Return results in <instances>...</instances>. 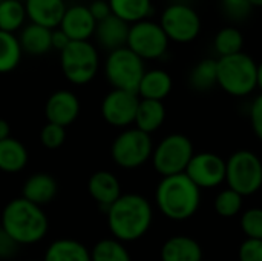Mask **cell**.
I'll use <instances>...</instances> for the list:
<instances>
[{
	"label": "cell",
	"mask_w": 262,
	"mask_h": 261,
	"mask_svg": "<svg viewBox=\"0 0 262 261\" xmlns=\"http://www.w3.org/2000/svg\"><path fill=\"white\" fill-rule=\"evenodd\" d=\"M107 226L115 240L130 243L143 238L154 222L150 202L140 194H121L106 211Z\"/></svg>",
	"instance_id": "cell-1"
},
{
	"label": "cell",
	"mask_w": 262,
	"mask_h": 261,
	"mask_svg": "<svg viewBox=\"0 0 262 261\" xmlns=\"http://www.w3.org/2000/svg\"><path fill=\"white\" fill-rule=\"evenodd\" d=\"M0 228L20 246H29L46 237L49 220L40 206L18 197L3 208Z\"/></svg>",
	"instance_id": "cell-2"
},
{
	"label": "cell",
	"mask_w": 262,
	"mask_h": 261,
	"mask_svg": "<svg viewBox=\"0 0 262 261\" xmlns=\"http://www.w3.org/2000/svg\"><path fill=\"white\" fill-rule=\"evenodd\" d=\"M155 203L169 220L184 222L196 214L201 203V189L186 174L163 177L155 191Z\"/></svg>",
	"instance_id": "cell-3"
},
{
	"label": "cell",
	"mask_w": 262,
	"mask_h": 261,
	"mask_svg": "<svg viewBox=\"0 0 262 261\" xmlns=\"http://www.w3.org/2000/svg\"><path fill=\"white\" fill-rule=\"evenodd\" d=\"M218 86L233 95L246 97L258 88V63L246 52H238L216 60Z\"/></svg>",
	"instance_id": "cell-4"
},
{
	"label": "cell",
	"mask_w": 262,
	"mask_h": 261,
	"mask_svg": "<svg viewBox=\"0 0 262 261\" xmlns=\"http://www.w3.org/2000/svg\"><path fill=\"white\" fill-rule=\"evenodd\" d=\"M226 182L239 195H253L262 186L261 158L247 149L233 152L226 162Z\"/></svg>",
	"instance_id": "cell-5"
},
{
	"label": "cell",
	"mask_w": 262,
	"mask_h": 261,
	"mask_svg": "<svg viewBox=\"0 0 262 261\" xmlns=\"http://www.w3.org/2000/svg\"><path fill=\"white\" fill-rule=\"evenodd\" d=\"M63 75L72 85H88L98 72V51L91 42H71L60 52Z\"/></svg>",
	"instance_id": "cell-6"
},
{
	"label": "cell",
	"mask_w": 262,
	"mask_h": 261,
	"mask_svg": "<svg viewBox=\"0 0 262 261\" xmlns=\"http://www.w3.org/2000/svg\"><path fill=\"white\" fill-rule=\"evenodd\" d=\"M144 72V60L127 46L109 52L104 62V77L114 89L137 94Z\"/></svg>",
	"instance_id": "cell-7"
},
{
	"label": "cell",
	"mask_w": 262,
	"mask_h": 261,
	"mask_svg": "<svg viewBox=\"0 0 262 261\" xmlns=\"http://www.w3.org/2000/svg\"><path fill=\"white\" fill-rule=\"evenodd\" d=\"M193 155V143L187 135L170 134L154 148L152 165L161 177H170L184 174Z\"/></svg>",
	"instance_id": "cell-8"
},
{
	"label": "cell",
	"mask_w": 262,
	"mask_h": 261,
	"mask_svg": "<svg viewBox=\"0 0 262 261\" xmlns=\"http://www.w3.org/2000/svg\"><path fill=\"white\" fill-rule=\"evenodd\" d=\"M152 137L137 128L123 129L111 146V157L123 169H137L152 158Z\"/></svg>",
	"instance_id": "cell-9"
},
{
	"label": "cell",
	"mask_w": 262,
	"mask_h": 261,
	"mask_svg": "<svg viewBox=\"0 0 262 261\" xmlns=\"http://www.w3.org/2000/svg\"><path fill=\"white\" fill-rule=\"evenodd\" d=\"M169 42L170 40L167 38L160 23L152 20H141L130 25L126 46L141 60H157L166 54Z\"/></svg>",
	"instance_id": "cell-10"
},
{
	"label": "cell",
	"mask_w": 262,
	"mask_h": 261,
	"mask_svg": "<svg viewBox=\"0 0 262 261\" xmlns=\"http://www.w3.org/2000/svg\"><path fill=\"white\" fill-rule=\"evenodd\" d=\"M160 26L169 40L177 43H189L198 37L201 31V18L192 6L184 3H172L163 11Z\"/></svg>",
	"instance_id": "cell-11"
},
{
	"label": "cell",
	"mask_w": 262,
	"mask_h": 261,
	"mask_svg": "<svg viewBox=\"0 0 262 261\" xmlns=\"http://www.w3.org/2000/svg\"><path fill=\"white\" fill-rule=\"evenodd\" d=\"M140 97L135 92L112 89L101 102V115L114 128L126 129L135 122Z\"/></svg>",
	"instance_id": "cell-12"
},
{
	"label": "cell",
	"mask_w": 262,
	"mask_h": 261,
	"mask_svg": "<svg viewBox=\"0 0 262 261\" xmlns=\"http://www.w3.org/2000/svg\"><path fill=\"white\" fill-rule=\"evenodd\" d=\"M184 174L200 189H213L226 182V160L213 152L195 154Z\"/></svg>",
	"instance_id": "cell-13"
},
{
	"label": "cell",
	"mask_w": 262,
	"mask_h": 261,
	"mask_svg": "<svg viewBox=\"0 0 262 261\" xmlns=\"http://www.w3.org/2000/svg\"><path fill=\"white\" fill-rule=\"evenodd\" d=\"M80 109L81 106L78 97L72 91L60 89L48 97L45 105V115L48 123L66 128L78 118Z\"/></svg>",
	"instance_id": "cell-14"
},
{
	"label": "cell",
	"mask_w": 262,
	"mask_h": 261,
	"mask_svg": "<svg viewBox=\"0 0 262 261\" xmlns=\"http://www.w3.org/2000/svg\"><path fill=\"white\" fill-rule=\"evenodd\" d=\"M95 26L97 22L91 15L88 6L72 5L66 8L58 28L69 37L71 42H89L95 32Z\"/></svg>",
	"instance_id": "cell-15"
},
{
	"label": "cell",
	"mask_w": 262,
	"mask_h": 261,
	"mask_svg": "<svg viewBox=\"0 0 262 261\" xmlns=\"http://www.w3.org/2000/svg\"><path fill=\"white\" fill-rule=\"evenodd\" d=\"M64 0H25L26 18L34 25L57 29L66 12Z\"/></svg>",
	"instance_id": "cell-16"
},
{
	"label": "cell",
	"mask_w": 262,
	"mask_h": 261,
	"mask_svg": "<svg viewBox=\"0 0 262 261\" xmlns=\"http://www.w3.org/2000/svg\"><path fill=\"white\" fill-rule=\"evenodd\" d=\"M88 191L92 200L104 209V212L121 197L120 180L109 171H97L88 182Z\"/></svg>",
	"instance_id": "cell-17"
},
{
	"label": "cell",
	"mask_w": 262,
	"mask_h": 261,
	"mask_svg": "<svg viewBox=\"0 0 262 261\" xmlns=\"http://www.w3.org/2000/svg\"><path fill=\"white\" fill-rule=\"evenodd\" d=\"M129 28H130L129 23H126L121 18L111 14L107 18L97 23L94 35L97 38V43L103 49L112 52V51L124 48L127 45Z\"/></svg>",
	"instance_id": "cell-18"
},
{
	"label": "cell",
	"mask_w": 262,
	"mask_h": 261,
	"mask_svg": "<svg viewBox=\"0 0 262 261\" xmlns=\"http://www.w3.org/2000/svg\"><path fill=\"white\" fill-rule=\"evenodd\" d=\"M57 191V182L51 174L35 172L25 180L21 186V197L41 208L55 198Z\"/></svg>",
	"instance_id": "cell-19"
},
{
	"label": "cell",
	"mask_w": 262,
	"mask_h": 261,
	"mask_svg": "<svg viewBox=\"0 0 262 261\" xmlns=\"http://www.w3.org/2000/svg\"><path fill=\"white\" fill-rule=\"evenodd\" d=\"M161 261H203V249L200 243L187 235H175L164 242Z\"/></svg>",
	"instance_id": "cell-20"
},
{
	"label": "cell",
	"mask_w": 262,
	"mask_h": 261,
	"mask_svg": "<svg viewBox=\"0 0 262 261\" xmlns=\"http://www.w3.org/2000/svg\"><path fill=\"white\" fill-rule=\"evenodd\" d=\"M172 77L169 72L163 69H150L146 71L140 86H138V97L144 100H158L163 102L172 91Z\"/></svg>",
	"instance_id": "cell-21"
},
{
	"label": "cell",
	"mask_w": 262,
	"mask_h": 261,
	"mask_svg": "<svg viewBox=\"0 0 262 261\" xmlns=\"http://www.w3.org/2000/svg\"><path fill=\"white\" fill-rule=\"evenodd\" d=\"M51 32L52 29H48L40 25H34V23L26 25L18 35L21 51L34 57L45 55L46 52H49V49H52Z\"/></svg>",
	"instance_id": "cell-22"
},
{
	"label": "cell",
	"mask_w": 262,
	"mask_h": 261,
	"mask_svg": "<svg viewBox=\"0 0 262 261\" xmlns=\"http://www.w3.org/2000/svg\"><path fill=\"white\" fill-rule=\"evenodd\" d=\"M164 120H166V108L163 102L140 98L135 122H134L137 129L150 135L152 132L161 128Z\"/></svg>",
	"instance_id": "cell-23"
},
{
	"label": "cell",
	"mask_w": 262,
	"mask_h": 261,
	"mask_svg": "<svg viewBox=\"0 0 262 261\" xmlns=\"http://www.w3.org/2000/svg\"><path fill=\"white\" fill-rule=\"evenodd\" d=\"M43 261H91V251L74 238H58L49 245Z\"/></svg>",
	"instance_id": "cell-24"
},
{
	"label": "cell",
	"mask_w": 262,
	"mask_h": 261,
	"mask_svg": "<svg viewBox=\"0 0 262 261\" xmlns=\"http://www.w3.org/2000/svg\"><path fill=\"white\" fill-rule=\"evenodd\" d=\"M28 149L17 138H6L0 142V171L6 174H15L28 165Z\"/></svg>",
	"instance_id": "cell-25"
},
{
	"label": "cell",
	"mask_w": 262,
	"mask_h": 261,
	"mask_svg": "<svg viewBox=\"0 0 262 261\" xmlns=\"http://www.w3.org/2000/svg\"><path fill=\"white\" fill-rule=\"evenodd\" d=\"M107 3L111 12L129 25L147 20L154 11L152 0H107Z\"/></svg>",
	"instance_id": "cell-26"
},
{
	"label": "cell",
	"mask_w": 262,
	"mask_h": 261,
	"mask_svg": "<svg viewBox=\"0 0 262 261\" xmlns=\"http://www.w3.org/2000/svg\"><path fill=\"white\" fill-rule=\"evenodd\" d=\"M189 83L195 91L206 92L218 85V66L215 58H204L198 62L189 75Z\"/></svg>",
	"instance_id": "cell-27"
},
{
	"label": "cell",
	"mask_w": 262,
	"mask_h": 261,
	"mask_svg": "<svg viewBox=\"0 0 262 261\" xmlns=\"http://www.w3.org/2000/svg\"><path fill=\"white\" fill-rule=\"evenodd\" d=\"M21 46L18 37L11 32L0 31V74L14 71L21 60Z\"/></svg>",
	"instance_id": "cell-28"
},
{
	"label": "cell",
	"mask_w": 262,
	"mask_h": 261,
	"mask_svg": "<svg viewBox=\"0 0 262 261\" xmlns=\"http://www.w3.org/2000/svg\"><path fill=\"white\" fill-rule=\"evenodd\" d=\"M26 18L25 3L18 0H0V31L14 34Z\"/></svg>",
	"instance_id": "cell-29"
},
{
	"label": "cell",
	"mask_w": 262,
	"mask_h": 261,
	"mask_svg": "<svg viewBox=\"0 0 262 261\" xmlns=\"http://www.w3.org/2000/svg\"><path fill=\"white\" fill-rule=\"evenodd\" d=\"M91 261H132L124 243L115 238H103L91 249Z\"/></svg>",
	"instance_id": "cell-30"
},
{
	"label": "cell",
	"mask_w": 262,
	"mask_h": 261,
	"mask_svg": "<svg viewBox=\"0 0 262 261\" xmlns=\"http://www.w3.org/2000/svg\"><path fill=\"white\" fill-rule=\"evenodd\" d=\"M213 45L220 57H227L243 52L244 37L236 26H224L216 32Z\"/></svg>",
	"instance_id": "cell-31"
},
{
	"label": "cell",
	"mask_w": 262,
	"mask_h": 261,
	"mask_svg": "<svg viewBox=\"0 0 262 261\" xmlns=\"http://www.w3.org/2000/svg\"><path fill=\"white\" fill-rule=\"evenodd\" d=\"M243 198H244L243 195H239L238 192H235L230 188L221 191L216 195L215 203H213L216 214L224 218H232V217L238 215L239 211L243 209Z\"/></svg>",
	"instance_id": "cell-32"
},
{
	"label": "cell",
	"mask_w": 262,
	"mask_h": 261,
	"mask_svg": "<svg viewBox=\"0 0 262 261\" xmlns=\"http://www.w3.org/2000/svg\"><path fill=\"white\" fill-rule=\"evenodd\" d=\"M241 229L247 238L262 240V208H250L243 214Z\"/></svg>",
	"instance_id": "cell-33"
},
{
	"label": "cell",
	"mask_w": 262,
	"mask_h": 261,
	"mask_svg": "<svg viewBox=\"0 0 262 261\" xmlns=\"http://www.w3.org/2000/svg\"><path fill=\"white\" fill-rule=\"evenodd\" d=\"M64 140H66V128L54 123H46L41 128L40 142L46 149H58L60 146H63Z\"/></svg>",
	"instance_id": "cell-34"
},
{
	"label": "cell",
	"mask_w": 262,
	"mask_h": 261,
	"mask_svg": "<svg viewBox=\"0 0 262 261\" xmlns=\"http://www.w3.org/2000/svg\"><path fill=\"white\" fill-rule=\"evenodd\" d=\"M223 11L235 22H243L252 14V5L249 0H221Z\"/></svg>",
	"instance_id": "cell-35"
},
{
	"label": "cell",
	"mask_w": 262,
	"mask_h": 261,
	"mask_svg": "<svg viewBox=\"0 0 262 261\" xmlns=\"http://www.w3.org/2000/svg\"><path fill=\"white\" fill-rule=\"evenodd\" d=\"M239 261H262V240L247 238L238 251Z\"/></svg>",
	"instance_id": "cell-36"
},
{
	"label": "cell",
	"mask_w": 262,
	"mask_h": 261,
	"mask_svg": "<svg viewBox=\"0 0 262 261\" xmlns=\"http://www.w3.org/2000/svg\"><path fill=\"white\" fill-rule=\"evenodd\" d=\"M18 251L20 245L0 228V261L12 260L14 257H17Z\"/></svg>",
	"instance_id": "cell-37"
},
{
	"label": "cell",
	"mask_w": 262,
	"mask_h": 261,
	"mask_svg": "<svg viewBox=\"0 0 262 261\" xmlns=\"http://www.w3.org/2000/svg\"><path fill=\"white\" fill-rule=\"evenodd\" d=\"M250 123L255 135L262 142V92L250 106Z\"/></svg>",
	"instance_id": "cell-38"
},
{
	"label": "cell",
	"mask_w": 262,
	"mask_h": 261,
	"mask_svg": "<svg viewBox=\"0 0 262 261\" xmlns=\"http://www.w3.org/2000/svg\"><path fill=\"white\" fill-rule=\"evenodd\" d=\"M88 8H89V12H91V15L94 17V20L97 23L101 22V20H104V18H107L112 14L109 3L104 2V0H94Z\"/></svg>",
	"instance_id": "cell-39"
},
{
	"label": "cell",
	"mask_w": 262,
	"mask_h": 261,
	"mask_svg": "<svg viewBox=\"0 0 262 261\" xmlns=\"http://www.w3.org/2000/svg\"><path fill=\"white\" fill-rule=\"evenodd\" d=\"M69 43H71L69 37L60 28L52 29V32H51V46H52V49H57V51L61 52Z\"/></svg>",
	"instance_id": "cell-40"
},
{
	"label": "cell",
	"mask_w": 262,
	"mask_h": 261,
	"mask_svg": "<svg viewBox=\"0 0 262 261\" xmlns=\"http://www.w3.org/2000/svg\"><path fill=\"white\" fill-rule=\"evenodd\" d=\"M11 137V126L6 120L0 118V142L6 140Z\"/></svg>",
	"instance_id": "cell-41"
},
{
	"label": "cell",
	"mask_w": 262,
	"mask_h": 261,
	"mask_svg": "<svg viewBox=\"0 0 262 261\" xmlns=\"http://www.w3.org/2000/svg\"><path fill=\"white\" fill-rule=\"evenodd\" d=\"M258 88L262 91V62L258 63Z\"/></svg>",
	"instance_id": "cell-42"
},
{
	"label": "cell",
	"mask_w": 262,
	"mask_h": 261,
	"mask_svg": "<svg viewBox=\"0 0 262 261\" xmlns=\"http://www.w3.org/2000/svg\"><path fill=\"white\" fill-rule=\"evenodd\" d=\"M252 8H262V0H249Z\"/></svg>",
	"instance_id": "cell-43"
},
{
	"label": "cell",
	"mask_w": 262,
	"mask_h": 261,
	"mask_svg": "<svg viewBox=\"0 0 262 261\" xmlns=\"http://www.w3.org/2000/svg\"><path fill=\"white\" fill-rule=\"evenodd\" d=\"M18 2H23V3H25V0H18Z\"/></svg>",
	"instance_id": "cell-44"
},
{
	"label": "cell",
	"mask_w": 262,
	"mask_h": 261,
	"mask_svg": "<svg viewBox=\"0 0 262 261\" xmlns=\"http://www.w3.org/2000/svg\"><path fill=\"white\" fill-rule=\"evenodd\" d=\"M32 261H35V260H32Z\"/></svg>",
	"instance_id": "cell-45"
}]
</instances>
